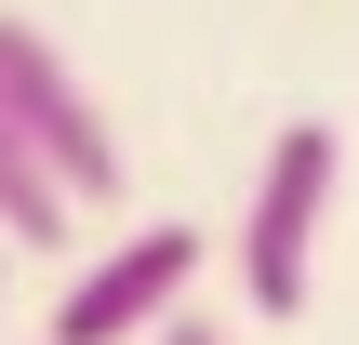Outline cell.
<instances>
[{
  "instance_id": "cell-1",
  "label": "cell",
  "mask_w": 359,
  "mask_h": 345,
  "mask_svg": "<svg viewBox=\"0 0 359 345\" xmlns=\"http://www.w3.org/2000/svg\"><path fill=\"white\" fill-rule=\"evenodd\" d=\"M333 186H346V133H333V120H293V133L266 146L253 199H240V239H226V266H240V306H253V319H306Z\"/></svg>"
},
{
  "instance_id": "cell-2",
  "label": "cell",
  "mask_w": 359,
  "mask_h": 345,
  "mask_svg": "<svg viewBox=\"0 0 359 345\" xmlns=\"http://www.w3.org/2000/svg\"><path fill=\"white\" fill-rule=\"evenodd\" d=\"M0 93H13L27 146H40V173H53L80 213H107V199H120V133H107L93 80H80V66H67L40 27H13V13H0Z\"/></svg>"
},
{
  "instance_id": "cell-3",
  "label": "cell",
  "mask_w": 359,
  "mask_h": 345,
  "mask_svg": "<svg viewBox=\"0 0 359 345\" xmlns=\"http://www.w3.org/2000/svg\"><path fill=\"white\" fill-rule=\"evenodd\" d=\"M200 226H133V239H107L67 293H53V332L40 345H147L187 293H200Z\"/></svg>"
},
{
  "instance_id": "cell-4",
  "label": "cell",
  "mask_w": 359,
  "mask_h": 345,
  "mask_svg": "<svg viewBox=\"0 0 359 345\" xmlns=\"http://www.w3.org/2000/svg\"><path fill=\"white\" fill-rule=\"evenodd\" d=\"M80 226V199L40 173V146H27V120H13V93H0V239H27V253H53Z\"/></svg>"
},
{
  "instance_id": "cell-5",
  "label": "cell",
  "mask_w": 359,
  "mask_h": 345,
  "mask_svg": "<svg viewBox=\"0 0 359 345\" xmlns=\"http://www.w3.org/2000/svg\"><path fill=\"white\" fill-rule=\"evenodd\" d=\"M147 345H226V332H213L200 306H173V319H160V332H147Z\"/></svg>"
}]
</instances>
